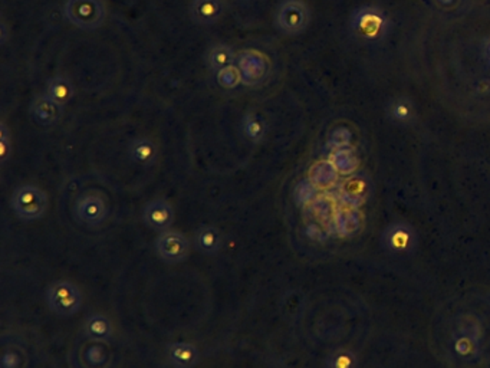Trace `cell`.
<instances>
[{
	"mask_svg": "<svg viewBox=\"0 0 490 368\" xmlns=\"http://www.w3.org/2000/svg\"><path fill=\"white\" fill-rule=\"evenodd\" d=\"M65 19L82 31L101 28L107 19L104 0H66L63 5Z\"/></svg>",
	"mask_w": 490,
	"mask_h": 368,
	"instance_id": "cell-1",
	"label": "cell"
},
{
	"mask_svg": "<svg viewBox=\"0 0 490 368\" xmlns=\"http://www.w3.org/2000/svg\"><path fill=\"white\" fill-rule=\"evenodd\" d=\"M49 311L58 317L69 318L76 315L83 305V295L78 285L71 281H55L45 292Z\"/></svg>",
	"mask_w": 490,
	"mask_h": 368,
	"instance_id": "cell-2",
	"label": "cell"
},
{
	"mask_svg": "<svg viewBox=\"0 0 490 368\" xmlns=\"http://www.w3.org/2000/svg\"><path fill=\"white\" fill-rule=\"evenodd\" d=\"M11 206L22 222L29 223L45 216L49 206V199L48 195L35 184H22L14 192Z\"/></svg>",
	"mask_w": 490,
	"mask_h": 368,
	"instance_id": "cell-3",
	"label": "cell"
},
{
	"mask_svg": "<svg viewBox=\"0 0 490 368\" xmlns=\"http://www.w3.org/2000/svg\"><path fill=\"white\" fill-rule=\"evenodd\" d=\"M311 24V11L304 0H283L276 11V26L289 36L302 34Z\"/></svg>",
	"mask_w": 490,
	"mask_h": 368,
	"instance_id": "cell-4",
	"label": "cell"
},
{
	"mask_svg": "<svg viewBox=\"0 0 490 368\" xmlns=\"http://www.w3.org/2000/svg\"><path fill=\"white\" fill-rule=\"evenodd\" d=\"M75 219L86 228H100L108 218L107 200L95 192L81 195L73 205Z\"/></svg>",
	"mask_w": 490,
	"mask_h": 368,
	"instance_id": "cell-5",
	"label": "cell"
},
{
	"mask_svg": "<svg viewBox=\"0 0 490 368\" xmlns=\"http://www.w3.org/2000/svg\"><path fill=\"white\" fill-rule=\"evenodd\" d=\"M242 73V82L249 86L262 83L270 72V62L267 56L256 49H246L236 58Z\"/></svg>",
	"mask_w": 490,
	"mask_h": 368,
	"instance_id": "cell-6",
	"label": "cell"
},
{
	"mask_svg": "<svg viewBox=\"0 0 490 368\" xmlns=\"http://www.w3.org/2000/svg\"><path fill=\"white\" fill-rule=\"evenodd\" d=\"M154 249L158 257L165 263H180L190 255V242L183 233L170 229L158 233Z\"/></svg>",
	"mask_w": 490,
	"mask_h": 368,
	"instance_id": "cell-7",
	"label": "cell"
},
{
	"mask_svg": "<svg viewBox=\"0 0 490 368\" xmlns=\"http://www.w3.org/2000/svg\"><path fill=\"white\" fill-rule=\"evenodd\" d=\"M352 29L362 38L374 41L381 38L387 31V18L377 8H361L351 18Z\"/></svg>",
	"mask_w": 490,
	"mask_h": 368,
	"instance_id": "cell-8",
	"label": "cell"
},
{
	"mask_svg": "<svg viewBox=\"0 0 490 368\" xmlns=\"http://www.w3.org/2000/svg\"><path fill=\"white\" fill-rule=\"evenodd\" d=\"M175 219L174 208L165 199H154L144 206L143 220L147 228L161 233L170 230Z\"/></svg>",
	"mask_w": 490,
	"mask_h": 368,
	"instance_id": "cell-9",
	"label": "cell"
},
{
	"mask_svg": "<svg viewBox=\"0 0 490 368\" xmlns=\"http://www.w3.org/2000/svg\"><path fill=\"white\" fill-rule=\"evenodd\" d=\"M371 193V181L364 173H354L342 181L338 195L348 208H359Z\"/></svg>",
	"mask_w": 490,
	"mask_h": 368,
	"instance_id": "cell-10",
	"label": "cell"
},
{
	"mask_svg": "<svg viewBox=\"0 0 490 368\" xmlns=\"http://www.w3.org/2000/svg\"><path fill=\"white\" fill-rule=\"evenodd\" d=\"M382 242L389 252L409 253L416 245V235L406 223H394L385 229Z\"/></svg>",
	"mask_w": 490,
	"mask_h": 368,
	"instance_id": "cell-11",
	"label": "cell"
},
{
	"mask_svg": "<svg viewBox=\"0 0 490 368\" xmlns=\"http://www.w3.org/2000/svg\"><path fill=\"white\" fill-rule=\"evenodd\" d=\"M225 14L223 0H191L190 18L199 26L216 25Z\"/></svg>",
	"mask_w": 490,
	"mask_h": 368,
	"instance_id": "cell-12",
	"label": "cell"
},
{
	"mask_svg": "<svg viewBox=\"0 0 490 368\" xmlns=\"http://www.w3.org/2000/svg\"><path fill=\"white\" fill-rule=\"evenodd\" d=\"M165 352L173 368H195L200 362V351L198 345H194L193 342H170L165 348Z\"/></svg>",
	"mask_w": 490,
	"mask_h": 368,
	"instance_id": "cell-13",
	"label": "cell"
},
{
	"mask_svg": "<svg viewBox=\"0 0 490 368\" xmlns=\"http://www.w3.org/2000/svg\"><path fill=\"white\" fill-rule=\"evenodd\" d=\"M29 113H31L32 120L36 124L42 127H52L61 120L63 114V107L55 103L53 100H51L46 94H44V96H38L32 101L29 107Z\"/></svg>",
	"mask_w": 490,
	"mask_h": 368,
	"instance_id": "cell-14",
	"label": "cell"
},
{
	"mask_svg": "<svg viewBox=\"0 0 490 368\" xmlns=\"http://www.w3.org/2000/svg\"><path fill=\"white\" fill-rule=\"evenodd\" d=\"M83 334L89 341L110 342L114 338L113 321L100 312L91 314L83 324Z\"/></svg>",
	"mask_w": 490,
	"mask_h": 368,
	"instance_id": "cell-15",
	"label": "cell"
},
{
	"mask_svg": "<svg viewBox=\"0 0 490 368\" xmlns=\"http://www.w3.org/2000/svg\"><path fill=\"white\" fill-rule=\"evenodd\" d=\"M194 245L202 255L215 256L222 249L223 237L216 226L203 225L194 232Z\"/></svg>",
	"mask_w": 490,
	"mask_h": 368,
	"instance_id": "cell-16",
	"label": "cell"
},
{
	"mask_svg": "<svg viewBox=\"0 0 490 368\" xmlns=\"http://www.w3.org/2000/svg\"><path fill=\"white\" fill-rule=\"evenodd\" d=\"M128 155H130L131 161H134L136 164L150 167L158 158V148L151 138L138 137L130 144Z\"/></svg>",
	"mask_w": 490,
	"mask_h": 368,
	"instance_id": "cell-17",
	"label": "cell"
},
{
	"mask_svg": "<svg viewBox=\"0 0 490 368\" xmlns=\"http://www.w3.org/2000/svg\"><path fill=\"white\" fill-rule=\"evenodd\" d=\"M45 94L51 100L58 103L59 106L65 107L66 104H69L72 101L73 94H75V88L72 85V81L68 76L55 75L48 81Z\"/></svg>",
	"mask_w": 490,
	"mask_h": 368,
	"instance_id": "cell-18",
	"label": "cell"
},
{
	"mask_svg": "<svg viewBox=\"0 0 490 368\" xmlns=\"http://www.w3.org/2000/svg\"><path fill=\"white\" fill-rule=\"evenodd\" d=\"M335 230L341 236H354L361 230L362 216L354 209H345L334 216Z\"/></svg>",
	"mask_w": 490,
	"mask_h": 368,
	"instance_id": "cell-19",
	"label": "cell"
},
{
	"mask_svg": "<svg viewBox=\"0 0 490 368\" xmlns=\"http://www.w3.org/2000/svg\"><path fill=\"white\" fill-rule=\"evenodd\" d=\"M242 130L250 143L257 144L262 143L267 134V123L262 116L256 113H247L242 120Z\"/></svg>",
	"mask_w": 490,
	"mask_h": 368,
	"instance_id": "cell-20",
	"label": "cell"
},
{
	"mask_svg": "<svg viewBox=\"0 0 490 368\" xmlns=\"http://www.w3.org/2000/svg\"><path fill=\"white\" fill-rule=\"evenodd\" d=\"M388 118L396 124H410L416 117L414 104L409 98H396L389 103L387 108Z\"/></svg>",
	"mask_w": 490,
	"mask_h": 368,
	"instance_id": "cell-21",
	"label": "cell"
},
{
	"mask_svg": "<svg viewBox=\"0 0 490 368\" xmlns=\"http://www.w3.org/2000/svg\"><path fill=\"white\" fill-rule=\"evenodd\" d=\"M235 61L236 53L228 44H218L208 53V65L213 72H219L220 69L233 65Z\"/></svg>",
	"mask_w": 490,
	"mask_h": 368,
	"instance_id": "cell-22",
	"label": "cell"
},
{
	"mask_svg": "<svg viewBox=\"0 0 490 368\" xmlns=\"http://www.w3.org/2000/svg\"><path fill=\"white\" fill-rule=\"evenodd\" d=\"M338 171L331 163V160H322L312 165L310 178L317 184L318 188H328L338 180Z\"/></svg>",
	"mask_w": 490,
	"mask_h": 368,
	"instance_id": "cell-23",
	"label": "cell"
},
{
	"mask_svg": "<svg viewBox=\"0 0 490 368\" xmlns=\"http://www.w3.org/2000/svg\"><path fill=\"white\" fill-rule=\"evenodd\" d=\"M82 359L91 368H103L110 359V351L106 342L91 341L82 351Z\"/></svg>",
	"mask_w": 490,
	"mask_h": 368,
	"instance_id": "cell-24",
	"label": "cell"
},
{
	"mask_svg": "<svg viewBox=\"0 0 490 368\" xmlns=\"http://www.w3.org/2000/svg\"><path fill=\"white\" fill-rule=\"evenodd\" d=\"M330 160H331V163L334 164V167L337 168V171L340 174L351 175V174H354L357 171L358 158H357V155H355V153H354V150L351 147L334 150Z\"/></svg>",
	"mask_w": 490,
	"mask_h": 368,
	"instance_id": "cell-25",
	"label": "cell"
},
{
	"mask_svg": "<svg viewBox=\"0 0 490 368\" xmlns=\"http://www.w3.org/2000/svg\"><path fill=\"white\" fill-rule=\"evenodd\" d=\"M479 345H480V339L456 331L454 337H453V348L457 357L463 358V359H473L479 355Z\"/></svg>",
	"mask_w": 490,
	"mask_h": 368,
	"instance_id": "cell-26",
	"label": "cell"
},
{
	"mask_svg": "<svg viewBox=\"0 0 490 368\" xmlns=\"http://www.w3.org/2000/svg\"><path fill=\"white\" fill-rule=\"evenodd\" d=\"M318 195V186L311 180L305 178L297 184L295 190H293V199H295L297 205L305 206L317 199Z\"/></svg>",
	"mask_w": 490,
	"mask_h": 368,
	"instance_id": "cell-27",
	"label": "cell"
},
{
	"mask_svg": "<svg viewBox=\"0 0 490 368\" xmlns=\"http://www.w3.org/2000/svg\"><path fill=\"white\" fill-rule=\"evenodd\" d=\"M216 81L223 89H236L242 82V73L238 65H229L216 72Z\"/></svg>",
	"mask_w": 490,
	"mask_h": 368,
	"instance_id": "cell-28",
	"label": "cell"
},
{
	"mask_svg": "<svg viewBox=\"0 0 490 368\" xmlns=\"http://www.w3.org/2000/svg\"><path fill=\"white\" fill-rule=\"evenodd\" d=\"M358 361L352 351L337 349L327 358V368H357Z\"/></svg>",
	"mask_w": 490,
	"mask_h": 368,
	"instance_id": "cell-29",
	"label": "cell"
},
{
	"mask_svg": "<svg viewBox=\"0 0 490 368\" xmlns=\"http://www.w3.org/2000/svg\"><path fill=\"white\" fill-rule=\"evenodd\" d=\"M351 140H352L351 130H348L347 127H338L331 133L330 140H328V145L332 150L345 148V147L351 145Z\"/></svg>",
	"mask_w": 490,
	"mask_h": 368,
	"instance_id": "cell-30",
	"label": "cell"
},
{
	"mask_svg": "<svg viewBox=\"0 0 490 368\" xmlns=\"http://www.w3.org/2000/svg\"><path fill=\"white\" fill-rule=\"evenodd\" d=\"M12 153V133L6 123H0V160L5 164Z\"/></svg>",
	"mask_w": 490,
	"mask_h": 368,
	"instance_id": "cell-31",
	"label": "cell"
},
{
	"mask_svg": "<svg viewBox=\"0 0 490 368\" xmlns=\"http://www.w3.org/2000/svg\"><path fill=\"white\" fill-rule=\"evenodd\" d=\"M0 364H2V368H21L24 364L22 351L15 347L5 348Z\"/></svg>",
	"mask_w": 490,
	"mask_h": 368,
	"instance_id": "cell-32",
	"label": "cell"
},
{
	"mask_svg": "<svg viewBox=\"0 0 490 368\" xmlns=\"http://www.w3.org/2000/svg\"><path fill=\"white\" fill-rule=\"evenodd\" d=\"M332 203L330 200H327L325 198L322 199H317L315 203H314V210L315 213L321 218V219H327V218H331L332 215Z\"/></svg>",
	"mask_w": 490,
	"mask_h": 368,
	"instance_id": "cell-33",
	"label": "cell"
},
{
	"mask_svg": "<svg viewBox=\"0 0 490 368\" xmlns=\"http://www.w3.org/2000/svg\"><path fill=\"white\" fill-rule=\"evenodd\" d=\"M481 56L487 65H490V38H486L481 45Z\"/></svg>",
	"mask_w": 490,
	"mask_h": 368,
	"instance_id": "cell-34",
	"label": "cell"
},
{
	"mask_svg": "<svg viewBox=\"0 0 490 368\" xmlns=\"http://www.w3.org/2000/svg\"><path fill=\"white\" fill-rule=\"evenodd\" d=\"M434 2L441 8H450L457 2V0H434Z\"/></svg>",
	"mask_w": 490,
	"mask_h": 368,
	"instance_id": "cell-35",
	"label": "cell"
},
{
	"mask_svg": "<svg viewBox=\"0 0 490 368\" xmlns=\"http://www.w3.org/2000/svg\"><path fill=\"white\" fill-rule=\"evenodd\" d=\"M0 32H2V38H0V42L5 44L6 42V25H5V22H2V25H0Z\"/></svg>",
	"mask_w": 490,
	"mask_h": 368,
	"instance_id": "cell-36",
	"label": "cell"
}]
</instances>
